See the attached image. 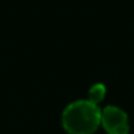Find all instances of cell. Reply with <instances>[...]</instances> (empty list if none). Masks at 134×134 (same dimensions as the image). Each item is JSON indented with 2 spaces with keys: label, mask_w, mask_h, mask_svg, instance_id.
Here are the masks:
<instances>
[{
  "label": "cell",
  "mask_w": 134,
  "mask_h": 134,
  "mask_svg": "<svg viewBox=\"0 0 134 134\" xmlns=\"http://www.w3.org/2000/svg\"><path fill=\"white\" fill-rule=\"evenodd\" d=\"M62 124L70 134H93L101 125V109L90 100L74 101L64 108Z\"/></svg>",
  "instance_id": "obj_1"
},
{
  "label": "cell",
  "mask_w": 134,
  "mask_h": 134,
  "mask_svg": "<svg viewBox=\"0 0 134 134\" xmlns=\"http://www.w3.org/2000/svg\"><path fill=\"white\" fill-rule=\"evenodd\" d=\"M101 125L108 134H129L127 114L118 107L108 105L101 110Z\"/></svg>",
  "instance_id": "obj_2"
},
{
  "label": "cell",
  "mask_w": 134,
  "mask_h": 134,
  "mask_svg": "<svg viewBox=\"0 0 134 134\" xmlns=\"http://www.w3.org/2000/svg\"><path fill=\"white\" fill-rule=\"evenodd\" d=\"M105 92H107L105 86L101 83H97L88 90V100L93 104H99L105 97Z\"/></svg>",
  "instance_id": "obj_3"
}]
</instances>
